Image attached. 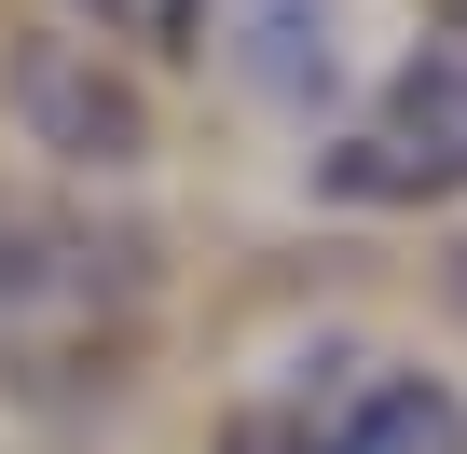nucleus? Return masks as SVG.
<instances>
[{
    "mask_svg": "<svg viewBox=\"0 0 467 454\" xmlns=\"http://www.w3.org/2000/svg\"><path fill=\"white\" fill-rule=\"evenodd\" d=\"M440 303H453V317H467V248H453V262H440Z\"/></svg>",
    "mask_w": 467,
    "mask_h": 454,
    "instance_id": "5",
    "label": "nucleus"
},
{
    "mask_svg": "<svg viewBox=\"0 0 467 454\" xmlns=\"http://www.w3.org/2000/svg\"><path fill=\"white\" fill-rule=\"evenodd\" d=\"M0 83H15V124H28L56 165H138V152H151V97H138L110 56L56 42V28H28L15 56H0Z\"/></svg>",
    "mask_w": 467,
    "mask_h": 454,
    "instance_id": "2",
    "label": "nucleus"
},
{
    "mask_svg": "<svg viewBox=\"0 0 467 454\" xmlns=\"http://www.w3.org/2000/svg\"><path fill=\"white\" fill-rule=\"evenodd\" d=\"M317 193L330 206H440V193H467V56L453 42L399 56L371 124L317 152Z\"/></svg>",
    "mask_w": 467,
    "mask_h": 454,
    "instance_id": "1",
    "label": "nucleus"
},
{
    "mask_svg": "<svg viewBox=\"0 0 467 454\" xmlns=\"http://www.w3.org/2000/svg\"><path fill=\"white\" fill-rule=\"evenodd\" d=\"M83 15H138V0H83Z\"/></svg>",
    "mask_w": 467,
    "mask_h": 454,
    "instance_id": "6",
    "label": "nucleus"
},
{
    "mask_svg": "<svg viewBox=\"0 0 467 454\" xmlns=\"http://www.w3.org/2000/svg\"><path fill=\"white\" fill-rule=\"evenodd\" d=\"M467 427H453V399L426 385V372H385L344 427H330V454H453Z\"/></svg>",
    "mask_w": 467,
    "mask_h": 454,
    "instance_id": "4",
    "label": "nucleus"
},
{
    "mask_svg": "<svg viewBox=\"0 0 467 454\" xmlns=\"http://www.w3.org/2000/svg\"><path fill=\"white\" fill-rule=\"evenodd\" d=\"M248 83L275 111H330L344 97V0H248Z\"/></svg>",
    "mask_w": 467,
    "mask_h": 454,
    "instance_id": "3",
    "label": "nucleus"
}]
</instances>
